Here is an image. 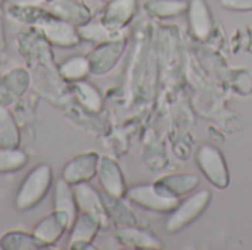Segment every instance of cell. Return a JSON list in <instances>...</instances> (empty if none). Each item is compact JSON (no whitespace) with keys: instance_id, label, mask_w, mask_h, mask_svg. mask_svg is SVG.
I'll return each mask as SVG.
<instances>
[{"instance_id":"cell-24","label":"cell","mask_w":252,"mask_h":250,"mask_svg":"<svg viewBox=\"0 0 252 250\" xmlns=\"http://www.w3.org/2000/svg\"><path fill=\"white\" fill-rule=\"evenodd\" d=\"M77 28H78V34L81 37V41H89V43H94V44H99V43H103V41H108V40L123 35L121 31H111L109 28H106L100 19L99 21L90 19L89 22H86Z\"/></svg>"},{"instance_id":"cell-2","label":"cell","mask_w":252,"mask_h":250,"mask_svg":"<svg viewBox=\"0 0 252 250\" xmlns=\"http://www.w3.org/2000/svg\"><path fill=\"white\" fill-rule=\"evenodd\" d=\"M210 202H211V192L208 189H202L188 196L186 199L180 200L179 205L174 208V211L170 212L165 222V230L171 234L186 230L207 211Z\"/></svg>"},{"instance_id":"cell-7","label":"cell","mask_w":252,"mask_h":250,"mask_svg":"<svg viewBox=\"0 0 252 250\" xmlns=\"http://www.w3.org/2000/svg\"><path fill=\"white\" fill-rule=\"evenodd\" d=\"M126 49V37H117L103 43L96 44V47L87 55L90 63L92 75H106L111 72L118 60L121 59Z\"/></svg>"},{"instance_id":"cell-8","label":"cell","mask_w":252,"mask_h":250,"mask_svg":"<svg viewBox=\"0 0 252 250\" xmlns=\"http://www.w3.org/2000/svg\"><path fill=\"white\" fill-rule=\"evenodd\" d=\"M105 227L100 217L90 214V212H78L75 221L69 228V239H68V249L84 250L94 249L92 245L94 237L97 236L99 230Z\"/></svg>"},{"instance_id":"cell-19","label":"cell","mask_w":252,"mask_h":250,"mask_svg":"<svg viewBox=\"0 0 252 250\" xmlns=\"http://www.w3.org/2000/svg\"><path fill=\"white\" fill-rule=\"evenodd\" d=\"M188 0H148L145 9L149 15L158 19H170L188 12Z\"/></svg>"},{"instance_id":"cell-27","label":"cell","mask_w":252,"mask_h":250,"mask_svg":"<svg viewBox=\"0 0 252 250\" xmlns=\"http://www.w3.org/2000/svg\"><path fill=\"white\" fill-rule=\"evenodd\" d=\"M220 6L233 12H251L252 0H220Z\"/></svg>"},{"instance_id":"cell-5","label":"cell","mask_w":252,"mask_h":250,"mask_svg":"<svg viewBox=\"0 0 252 250\" xmlns=\"http://www.w3.org/2000/svg\"><path fill=\"white\" fill-rule=\"evenodd\" d=\"M126 197L128 199L130 203H133L140 209L159 212V214H170L182 200L162 194L154 186V183H142L130 187L126 193Z\"/></svg>"},{"instance_id":"cell-18","label":"cell","mask_w":252,"mask_h":250,"mask_svg":"<svg viewBox=\"0 0 252 250\" xmlns=\"http://www.w3.org/2000/svg\"><path fill=\"white\" fill-rule=\"evenodd\" d=\"M53 209L63 211L69 215L71 221L74 222L78 215V208L74 197L72 186L68 184L65 180L59 178L53 189Z\"/></svg>"},{"instance_id":"cell-20","label":"cell","mask_w":252,"mask_h":250,"mask_svg":"<svg viewBox=\"0 0 252 250\" xmlns=\"http://www.w3.org/2000/svg\"><path fill=\"white\" fill-rule=\"evenodd\" d=\"M103 202L105 208L109 217V221H112L118 227H128V225H137L136 215L131 212V209L124 203L120 197H112L103 193Z\"/></svg>"},{"instance_id":"cell-9","label":"cell","mask_w":252,"mask_h":250,"mask_svg":"<svg viewBox=\"0 0 252 250\" xmlns=\"http://www.w3.org/2000/svg\"><path fill=\"white\" fill-rule=\"evenodd\" d=\"M30 84L31 75L25 68L16 66L7 69L0 77V105L6 108L13 106L27 93Z\"/></svg>"},{"instance_id":"cell-1","label":"cell","mask_w":252,"mask_h":250,"mask_svg":"<svg viewBox=\"0 0 252 250\" xmlns=\"http://www.w3.org/2000/svg\"><path fill=\"white\" fill-rule=\"evenodd\" d=\"M53 186V169L50 164L41 162L31 168L21 181L15 194V208L27 212L37 208Z\"/></svg>"},{"instance_id":"cell-26","label":"cell","mask_w":252,"mask_h":250,"mask_svg":"<svg viewBox=\"0 0 252 250\" xmlns=\"http://www.w3.org/2000/svg\"><path fill=\"white\" fill-rule=\"evenodd\" d=\"M28 164V153L21 147H0V174H13Z\"/></svg>"},{"instance_id":"cell-3","label":"cell","mask_w":252,"mask_h":250,"mask_svg":"<svg viewBox=\"0 0 252 250\" xmlns=\"http://www.w3.org/2000/svg\"><path fill=\"white\" fill-rule=\"evenodd\" d=\"M32 25L41 32L44 40L53 46L69 49L81 43L78 28L74 24L55 16L50 10H41Z\"/></svg>"},{"instance_id":"cell-11","label":"cell","mask_w":252,"mask_h":250,"mask_svg":"<svg viewBox=\"0 0 252 250\" xmlns=\"http://www.w3.org/2000/svg\"><path fill=\"white\" fill-rule=\"evenodd\" d=\"M100 187L105 194L124 199L128 190L121 167L109 156H100L97 164V174Z\"/></svg>"},{"instance_id":"cell-23","label":"cell","mask_w":252,"mask_h":250,"mask_svg":"<svg viewBox=\"0 0 252 250\" xmlns=\"http://www.w3.org/2000/svg\"><path fill=\"white\" fill-rule=\"evenodd\" d=\"M59 75L65 81H69V83H77V81L86 80L89 75H92L89 57L75 55V56L65 59L59 65Z\"/></svg>"},{"instance_id":"cell-28","label":"cell","mask_w":252,"mask_h":250,"mask_svg":"<svg viewBox=\"0 0 252 250\" xmlns=\"http://www.w3.org/2000/svg\"><path fill=\"white\" fill-rule=\"evenodd\" d=\"M250 50H252V31H251V41H250Z\"/></svg>"},{"instance_id":"cell-17","label":"cell","mask_w":252,"mask_h":250,"mask_svg":"<svg viewBox=\"0 0 252 250\" xmlns=\"http://www.w3.org/2000/svg\"><path fill=\"white\" fill-rule=\"evenodd\" d=\"M55 16L80 27L92 19V12L89 7L78 0H52L49 9Z\"/></svg>"},{"instance_id":"cell-13","label":"cell","mask_w":252,"mask_h":250,"mask_svg":"<svg viewBox=\"0 0 252 250\" xmlns=\"http://www.w3.org/2000/svg\"><path fill=\"white\" fill-rule=\"evenodd\" d=\"M114 239L127 249L137 250H159L162 249V242L152 231L139 228L137 225L118 227L114 233Z\"/></svg>"},{"instance_id":"cell-12","label":"cell","mask_w":252,"mask_h":250,"mask_svg":"<svg viewBox=\"0 0 252 250\" xmlns=\"http://www.w3.org/2000/svg\"><path fill=\"white\" fill-rule=\"evenodd\" d=\"M188 22L192 37L207 41L214 31V16L205 0H190L188 7Z\"/></svg>"},{"instance_id":"cell-4","label":"cell","mask_w":252,"mask_h":250,"mask_svg":"<svg viewBox=\"0 0 252 250\" xmlns=\"http://www.w3.org/2000/svg\"><path fill=\"white\" fill-rule=\"evenodd\" d=\"M198 168L205 175V178L217 189L223 190L230 184V172L221 150L210 143L199 146L195 155Z\"/></svg>"},{"instance_id":"cell-21","label":"cell","mask_w":252,"mask_h":250,"mask_svg":"<svg viewBox=\"0 0 252 250\" xmlns=\"http://www.w3.org/2000/svg\"><path fill=\"white\" fill-rule=\"evenodd\" d=\"M19 125L9 108L0 105V147H19Z\"/></svg>"},{"instance_id":"cell-25","label":"cell","mask_w":252,"mask_h":250,"mask_svg":"<svg viewBox=\"0 0 252 250\" xmlns=\"http://www.w3.org/2000/svg\"><path fill=\"white\" fill-rule=\"evenodd\" d=\"M1 250H37L40 249L32 233L24 230H10L0 237Z\"/></svg>"},{"instance_id":"cell-10","label":"cell","mask_w":252,"mask_h":250,"mask_svg":"<svg viewBox=\"0 0 252 250\" xmlns=\"http://www.w3.org/2000/svg\"><path fill=\"white\" fill-rule=\"evenodd\" d=\"M99 158L100 156L97 152H84V153L74 156L62 168L61 178L65 180L71 186H75L80 183H89L97 174Z\"/></svg>"},{"instance_id":"cell-15","label":"cell","mask_w":252,"mask_h":250,"mask_svg":"<svg viewBox=\"0 0 252 250\" xmlns=\"http://www.w3.org/2000/svg\"><path fill=\"white\" fill-rule=\"evenodd\" d=\"M137 12V0H111L106 3L100 21L111 31H123Z\"/></svg>"},{"instance_id":"cell-14","label":"cell","mask_w":252,"mask_h":250,"mask_svg":"<svg viewBox=\"0 0 252 250\" xmlns=\"http://www.w3.org/2000/svg\"><path fill=\"white\" fill-rule=\"evenodd\" d=\"M201 184V178L193 172H177L168 174L158 178L154 186L165 196L182 199L183 196L192 193Z\"/></svg>"},{"instance_id":"cell-22","label":"cell","mask_w":252,"mask_h":250,"mask_svg":"<svg viewBox=\"0 0 252 250\" xmlns=\"http://www.w3.org/2000/svg\"><path fill=\"white\" fill-rule=\"evenodd\" d=\"M72 84H74V93H75L77 100L89 112L99 113L103 109V97L96 85H93L92 83H89L86 80H81V81H77Z\"/></svg>"},{"instance_id":"cell-29","label":"cell","mask_w":252,"mask_h":250,"mask_svg":"<svg viewBox=\"0 0 252 250\" xmlns=\"http://www.w3.org/2000/svg\"><path fill=\"white\" fill-rule=\"evenodd\" d=\"M100 1H103V3H108V1H111V0H100Z\"/></svg>"},{"instance_id":"cell-6","label":"cell","mask_w":252,"mask_h":250,"mask_svg":"<svg viewBox=\"0 0 252 250\" xmlns=\"http://www.w3.org/2000/svg\"><path fill=\"white\" fill-rule=\"evenodd\" d=\"M71 225L72 221L66 212L53 209L34 225L31 233L40 249H47L55 246L62 239V236L71 228Z\"/></svg>"},{"instance_id":"cell-16","label":"cell","mask_w":252,"mask_h":250,"mask_svg":"<svg viewBox=\"0 0 252 250\" xmlns=\"http://www.w3.org/2000/svg\"><path fill=\"white\" fill-rule=\"evenodd\" d=\"M72 190H74V197H75L78 212L94 214V215L100 217V220L103 221V225H108L109 217H108V212L105 208L103 193L97 192L89 183L75 184V186H72Z\"/></svg>"}]
</instances>
